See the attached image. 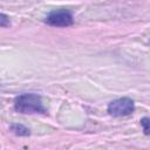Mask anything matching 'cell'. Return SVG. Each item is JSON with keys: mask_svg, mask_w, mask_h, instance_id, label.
Returning a JSON list of instances; mask_svg holds the SVG:
<instances>
[{"mask_svg": "<svg viewBox=\"0 0 150 150\" xmlns=\"http://www.w3.org/2000/svg\"><path fill=\"white\" fill-rule=\"evenodd\" d=\"M14 109L20 114H46L41 97L34 93L16 96L14 100Z\"/></svg>", "mask_w": 150, "mask_h": 150, "instance_id": "1", "label": "cell"}, {"mask_svg": "<svg viewBox=\"0 0 150 150\" xmlns=\"http://www.w3.org/2000/svg\"><path fill=\"white\" fill-rule=\"evenodd\" d=\"M141 124L143 127V131L145 135H150V118L148 117H143L141 120Z\"/></svg>", "mask_w": 150, "mask_h": 150, "instance_id": "5", "label": "cell"}, {"mask_svg": "<svg viewBox=\"0 0 150 150\" xmlns=\"http://www.w3.org/2000/svg\"><path fill=\"white\" fill-rule=\"evenodd\" d=\"M46 22L54 27H68L74 22L73 15L67 9L53 11L46 16Z\"/></svg>", "mask_w": 150, "mask_h": 150, "instance_id": "3", "label": "cell"}, {"mask_svg": "<svg viewBox=\"0 0 150 150\" xmlns=\"http://www.w3.org/2000/svg\"><path fill=\"white\" fill-rule=\"evenodd\" d=\"M8 25H9V19H8V16H7L6 14L1 13V14H0V26H1V27H7Z\"/></svg>", "mask_w": 150, "mask_h": 150, "instance_id": "6", "label": "cell"}, {"mask_svg": "<svg viewBox=\"0 0 150 150\" xmlns=\"http://www.w3.org/2000/svg\"><path fill=\"white\" fill-rule=\"evenodd\" d=\"M9 129H11V131H13V132H14L15 135H18V136H29V134H30L29 129L26 128L25 125L20 124V123H14V124H12V125L9 127Z\"/></svg>", "mask_w": 150, "mask_h": 150, "instance_id": "4", "label": "cell"}, {"mask_svg": "<svg viewBox=\"0 0 150 150\" xmlns=\"http://www.w3.org/2000/svg\"><path fill=\"white\" fill-rule=\"evenodd\" d=\"M134 110H135L134 101L129 97H121V98L114 100L108 105V112L115 117L128 116L132 114Z\"/></svg>", "mask_w": 150, "mask_h": 150, "instance_id": "2", "label": "cell"}]
</instances>
